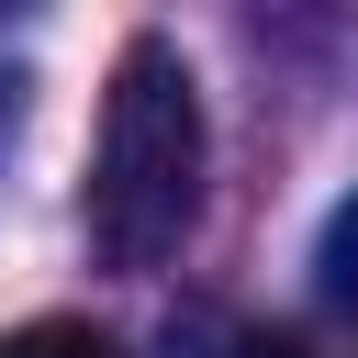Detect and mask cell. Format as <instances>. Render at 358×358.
<instances>
[{
  "label": "cell",
  "instance_id": "obj_1",
  "mask_svg": "<svg viewBox=\"0 0 358 358\" xmlns=\"http://www.w3.org/2000/svg\"><path fill=\"white\" fill-rule=\"evenodd\" d=\"M78 213H90L101 268H168L190 246V224H201V90H190V56L168 34H134L112 56Z\"/></svg>",
  "mask_w": 358,
  "mask_h": 358
},
{
  "label": "cell",
  "instance_id": "obj_2",
  "mask_svg": "<svg viewBox=\"0 0 358 358\" xmlns=\"http://www.w3.org/2000/svg\"><path fill=\"white\" fill-rule=\"evenodd\" d=\"M0 358H123L90 313H34V324H11L0 336Z\"/></svg>",
  "mask_w": 358,
  "mask_h": 358
},
{
  "label": "cell",
  "instance_id": "obj_3",
  "mask_svg": "<svg viewBox=\"0 0 358 358\" xmlns=\"http://www.w3.org/2000/svg\"><path fill=\"white\" fill-rule=\"evenodd\" d=\"M313 268H324V302L358 324V190L336 201V224H324V246H313Z\"/></svg>",
  "mask_w": 358,
  "mask_h": 358
},
{
  "label": "cell",
  "instance_id": "obj_4",
  "mask_svg": "<svg viewBox=\"0 0 358 358\" xmlns=\"http://www.w3.org/2000/svg\"><path fill=\"white\" fill-rule=\"evenodd\" d=\"M201 347H213V358H313V347H291V336H268V324H201Z\"/></svg>",
  "mask_w": 358,
  "mask_h": 358
}]
</instances>
